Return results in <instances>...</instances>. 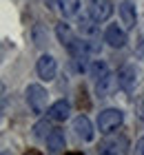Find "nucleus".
I'll list each match as a JSON object with an SVG mask.
<instances>
[{
  "label": "nucleus",
  "instance_id": "39448f33",
  "mask_svg": "<svg viewBox=\"0 0 144 155\" xmlns=\"http://www.w3.org/2000/svg\"><path fill=\"white\" fill-rule=\"evenodd\" d=\"M35 73H38L40 80H45V82H51L55 73H58V62L53 55H49V53H42L38 62H35Z\"/></svg>",
  "mask_w": 144,
  "mask_h": 155
},
{
  "label": "nucleus",
  "instance_id": "f8f14e48",
  "mask_svg": "<svg viewBox=\"0 0 144 155\" xmlns=\"http://www.w3.org/2000/svg\"><path fill=\"white\" fill-rule=\"evenodd\" d=\"M115 80H118V75H113L111 71L106 75H102L100 80H95V93H98V97H109L113 93Z\"/></svg>",
  "mask_w": 144,
  "mask_h": 155
},
{
  "label": "nucleus",
  "instance_id": "a211bd4d",
  "mask_svg": "<svg viewBox=\"0 0 144 155\" xmlns=\"http://www.w3.org/2000/svg\"><path fill=\"white\" fill-rule=\"evenodd\" d=\"M135 155H144V137H140L135 144Z\"/></svg>",
  "mask_w": 144,
  "mask_h": 155
},
{
  "label": "nucleus",
  "instance_id": "9b49d317",
  "mask_svg": "<svg viewBox=\"0 0 144 155\" xmlns=\"http://www.w3.org/2000/svg\"><path fill=\"white\" fill-rule=\"evenodd\" d=\"M120 18H122V25L126 27V29H133L135 22H138V11H135V5L131 0H124V2H120Z\"/></svg>",
  "mask_w": 144,
  "mask_h": 155
},
{
  "label": "nucleus",
  "instance_id": "dca6fc26",
  "mask_svg": "<svg viewBox=\"0 0 144 155\" xmlns=\"http://www.w3.org/2000/svg\"><path fill=\"white\" fill-rule=\"evenodd\" d=\"M51 131H53V129H51V120H49V117L33 126V135L38 137V140H42V142H47V137L51 135Z\"/></svg>",
  "mask_w": 144,
  "mask_h": 155
},
{
  "label": "nucleus",
  "instance_id": "1a4fd4ad",
  "mask_svg": "<svg viewBox=\"0 0 144 155\" xmlns=\"http://www.w3.org/2000/svg\"><path fill=\"white\" fill-rule=\"evenodd\" d=\"M69 115H71V104L67 100H58L47 109V117L51 122H64V120H69Z\"/></svg>",
  "mask_w": 144,
  "mask_h": 155
},
{
  "label": "nucleus",
  "instance_id": "20e7f679",
  "mask_svg": "<svg viewBox=\"0 0 144 155\" xmlns=\"http://www.w3.org/2000/svg\"><path fill=\"white\" fill-rule=\"evenodd\" d=\"M86 9L95 22H106L113 13V5L111 0H86Z\"/></svg>",
  "mask_w": 144,
  "mask_h": 155
},
{
  "label": "nucleus",
  "instance_id": "423d86ee",
  "mask_svg": "<svg viewBox=\"0 0 144 155\" xmlns=\"http://www.w3.org/2000/svg\"><path fill=\"white\" fill-rule=\"evenodd\" d=\"M118 87L124 91V93H133L135 87H138V71L131 64H124L118 71Z\"/></svg>",
  "mask_w": 144,
  "mask_h": 155
},
{
  "label": "nucleus",
  "instance_id": "7ed1b4c3",
  "mask_svg": "<svg viewBox=\"0 0 144 155\" xmlns=\"http://www.w3.org/2000/svg\"><path fill=\"white\" fill-rule=\"evenodd\" d=\"M124 122V113L120 109H104L98 115V131L100 133H113Z\"/></svg>",
  "mask_w": 144,
  "mask_h": 155
},
{
  "label": "nucleus",
  "instance_id": "f3484780",
  "mask_svg": "<svg viewBox=\"0 0 144 155\" xmlns=\"http://www.w3.org/2000/svg\"><path fill=\"white\" fill-rule=\"evenodd\" d=\"M109 73V64H106L104 60H93L91 67H89V75L93 78V80H100L102 75Z\"/></svg>",
  "mask_w": 144,
  "mask_h": 155
},
{
  "label": "nucleus",
  "instance_id": "4468645a",
  "mask_svg": "<svg viewBox=\"0 0 144 155\" xmlns=\"http://www.w3.org/2000/svg\"><path fill=\"white\" fill-rule=\"evenodd\" d=\"M47 149L51 151V153H60L64 151V146H67V137H64V131L62 129H53L51 131V135L47 137Z\"/></svg>",
  "mask_w": 144,
  "mask_h": 155
},
{
  "label": "nucleus",
  "instance_id": "0eeeda50",
  "mask_svg": "<svg viewBox=\"0 0 144 155\" xmlns=\"http://www.w3.org/2000/svg\"><path fill=\"white\" fill-rule=\"evenodd\" d=\"M126 153H129V140L124 135L109 137L98 151V155H126Z\"/></svg>",
  "mask_w": 144,
  "mask_h": 155
},
{
  "label": "nucleus",
  "instance_id": "f03ea898",
  "mask_svg": "<svg viewBox=\"0 0 144 155\" xmlns=\"http://www.w3.org/2000/svg\"><path fill=\"white\" fill-rule=\"evenodd\" d=\"M25 100H27V107L33 115H42L47 111L49 93L42 84H29L27 91H25Z\"/></svg>",
  "mask_w": 144,
  "mask_h": 155
},
{
  "label": "nucleus",
  "instance_id": "9d476101",
  "mask_svg": "<svg viewBox=\"0 0 144 155\" xmlns=\"http://www.w3.org/2000/svg\"><path fill=\"white\" fill-rule=\"evenodd\" d=\"M73 131H75V135L80 137L82 142H91L93 140V124H91V120L86 115H78L73 120Z\"/></svg>",
  "mask_w": 144,
  "mask_h": 155
},
{
  "label": "nucleus",
  "instance_id": "f257e3e1",
  "mask_svg": "<svg viewBox=\"0 0 144 155\" xmlns=\"http://www.w3.org/2000/svg\"><path fill=\"white\" fill-rule=\"evenodd\" d=\"M55 36H58V40H60V45L69 51L71 58H82V55H89V51H86V42L78 36V33L71 29L69 25H64V22L55 25Z\"/></svg>",
  "mask_w": 144,
  "mask_h": 155
},
{
  "label": "nucleus",
  "instance_id": "2eb2a0df",
  "mask_svg": "<svg viewBox=\"0 0 144 155\" xmlns=\"http://www.w3.org/2000/svg\"><path fill=\"white\" fill-rule=\"evenodd\" d=\"M58 9L64 18H73L80 11V0H58Z\"/></svg>",
  "mask_w": 144,
  "mask_h": 155
},
{
  "label": "nucleus",
  "instance_id": "aec40b11",
  "mask_svg": "<svg viewBox=\"0 0 144 155\" xmlns=\"http://www.w3.org/2000/svg\"><path fill=\"white\" fill-rule=\"evenodd\" d=\"M27 155H29V153H27Z\"/></svg>",
  "mask_w": 144,
  "mask_h": 155
},
{
  "label": "nucleus",
  "instance_id": "6ab92c4d",
  "mask_svg": "<svg viewBox=\"0 0 144 155\" xmlns=\"http://www.w3.org/2000/svg\"><path fill=\"white\" fill-rule=\"evenodd\" d=\"M47 5L51 7V9H58V0H47Z\"/></svg>",
  "mask_w": 144,
  "mask_h": 155
},
{
  "label": "nucleus",
  "instance_id": "ddd939ff",
  "mask_svg": "<svg viewBox=\"0 0 144 155\" xmlns=\"http://www.w3.org/2000/svg\"><path fill=\"white\" fill-rule=\"evenodd\" d=\"M98 25L91 16H82L80 18V33L84 36V40H98L100 38V29H98Z\"/></svg>",
  "mask_w": 144,
  "mask_h": 155
},
{
  "label": "nucleus",
  "instance_id": "6e6552de",
  "mask_svg": "<svg viewBox=\"0 0 144 155\" xmlns=\"http://www.w3.org/2000/svg\"><path fill=\"white\" fill-rule=\"evenodd\" d=\"M104 42L109 45L111 49H122L126 45V31L118 25H109L104 31Z\"/></svg>",
  "mask_w": 144,
  "mask_h": 155
}]
</instances>
